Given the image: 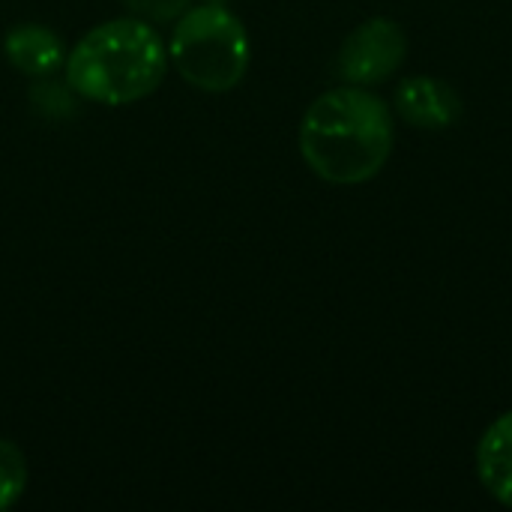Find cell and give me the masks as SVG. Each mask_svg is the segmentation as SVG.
Wrapping results in <instances>:
<instances>
[{
    "mask_svg": "<svg viewBox=\"0 0 512 512\" xmlns=\"http://www.w3.org/2000/svg\"><path fill=\"white\" fill-rule=\"evenodd\" d=\"M165 66V42L144 18H111L66 54V84L90 102L129 105L162 84Z\"/></svg>",
    "mask_w": 512,
    "mask_h": 512,
    "instance_id": "7a4b0ae2",
    "label": "cell"
},
{
    "mask_svg": "<svg viewBox=\"0 0 512 512\" xmlns=\"http://www.w3.org/2000/svg\"><path fill=\"white\" fill-rule=\"evenodd\" d=\"M144 21H174L189 9V0H123Z\"/></svg>",
    "mask_w": 512,
    "mask_h": 512,
    "instance_id": "9c48e42d",
    "label": "cell"
},
{
    "mask_svg": "<svg viewBox=\"0 0 512 512\" xmlns=\"http://www.w3.org/2000/svg\"><path fill=\"white\" fill-rule=\"evenodd\" d=\"M477 477L498 504L512 510V408L483 432L477 444Z\"/></svg>",
    "mask_w": 512,
    "mask_h": 512,
    "instance_id": "8992f818",
    "label": "cell"
},
{
    "mask_svg": "<svg viewBox=\"0 0 512 512\" xmlns=\"http://www.w3.org/2000/svg\"><path fill=\"white\" fill-rule=\"evenodd\" d=\"M396 144L393 105L360 84L321 93L300 120V153L327 183L360 186L384 171Z\"/></svg>",
    "mask_w": 512,
    "mask_h": 512,
    "instance_id": "6da1fadb",
    "label": "cell"
},
{
    "mask_svg": "<svg viewBox=\"0 0 512 512\" xmlns=\"http://www.w3.org/2000/svg\"><path fill=\"white\" fill-rule=\"evenodd\" d=\"M393 111L414 129L441 132L462 117V96L435 75H411L396 87Z\"/></svg>",
    "mask_w": 512,
    "mask_h": 512,
    "instance_id": "5b68a950",
    "label": "cell"
},
{
    "mask_svg": "<svg viewBox=\"0 0 512 512\" xmlns=\"http://www.w3.org/2000/svg\"><path fill=\"white\" fill-rule=\"evenodd\" d=\"M408 39L393 18H369L348 33L336 54V72L345 84L372 87L396 75L405 63Z\"/></svg>",
    "mask_w": 512,
    "mask_h": 512,
    "instance_id": "277c9868",
    "label": "cell"
},
{
    "mask_svg": "<svg viewBox=\"0 0 512 512\" xmlns=\"http://www.w3.org/2000/svg\"><path fill=\"white\" fill-rule=\"evenodd\" d=\"M3 51L18 72L33 75V78H45L66 63L63 42L57 39V33H51L42 24L12 27L3 39Z\"/></svg>",
    "mask_w": 512,
    "mask_h": 512,
    "instance_id": "52a82bcc",
    "label": "cell"
},
{
    "mask_svg": "<svg viewBox=\"0 0 512 512\" xmlns=\"http://www.w3.org/2000/svg\"><path fill=\"white\" fill-rule=\"evenodd\" d=\"M24 486H27L24 453L15 444L0 441V512L9 510L24 495Z\"/></svg>",
    "mask_w": 512,
    "mask_h": 512,
    "instance_id": "ba28073f",
    "label": "cell"
},
{
    "mask_svg": "<svg viewBox=\"0 0 512 512\" xmlns=\"http://www.w3.org/2000/svg\"><path fill=\"white\" fill-rule=\"evenodd\" d=\"M168 54L174 69L192 87L225 93L246 78L252 45L243 21L231 9L219 3H204L180 15L171 33Z\"/></svg>",
    "mask_w": 512,
    "mask_h": 512,
    "instance_id": "3957f363",
    "label": "cell"
}]
</instances>
